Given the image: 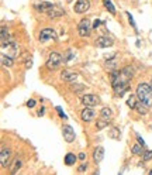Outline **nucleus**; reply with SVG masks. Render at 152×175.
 Segmentation results:
<instances>
[{
    "instance_id": "1",
    "label": "nucleus",
    "mask_w": 152,
    "mask_h": 175,
    "mask_svg": "<svg viewBox=\"0 0 152 175\" xmlns=\"http://www.w3.org/2000/svg\"><path fill=\"white\" fill-rule=\"evenodd\" d=\"M131 78H132V68H131V66H125V68H123V71L120 72L118 75L111 81L113 89L116 90L117 95L123 96V95L128 90Z\"/></svg>"
},
{
    "instance_id": "2",
    "label": "nucleus",
    "mask_w": 152,
    "mask_h": 175,
    "mask_svg": "<svg viewBox=\"0 0 152 175\" xmlns=\"http://www.w3.org/2000/svg\"><path fill=\"white\" fill-rule=\"evenodd\" d=\"M137 98L147 107L152 106V86L148 83H140L137 86Z\"/></svg>"
},
{
    "instance_id": "3",
    "label": "nucleus",
    "mask_w": 152,
    "mask_h": 175,
    "mask_svg": "<svg viewBox=\"0 0 152 175\" xmlns=\"http://www.w3.org/2000/svg\"><path fill=\"white\" fill-rule=\"evenodd\" d=\"M62 61H64V56L61 54H58V52H51L49 56H48V59H47V68L51 69V71H55V69L59 68V65L62 64Z\"/></svg>"
},
{
    "instance_id": "4",
    "label": "nucleus",
    "mask_w": 152,
    "mask_h": 175,
    "mask_svg": "<svg viewBox=\"0 0 152 175\" xmlns=\"http://www.w3.org/2000/svg\"><path fill=\"white\" fill-rule=\"evenodd\" d=\"M1 54L7 55V56H10V58L14 59L16 56H18V54H20V47L16 43H9L1 47Z\"/></svg>"
},
{
    "instance_id": "5",
    "label": "nucleus",
    "mask_w": 152,
    "mask_h": 175,
    "mask_svg": "<svg viewBox=\"0 0 152 175\" xmlns=\"http://www.w3.org/2000/svg\"><path fill=\"white\" fill-rule=\"evenodd\" d=\"M0 164L3 168H7L11 164V153L7 147H1V153H0Z\"/></svg>"
},
{
    "instance_id": "6",
    "label": "nucleus",
    "mask_w": 152,
    "mask_h": 175,
    "mask_svg": "<svg viewBox=\"0 0 152 175\" xmlns=\"http://www.w3.org/2000/svg\"><path fill=\"white\" fill-rule=\"evenodd\" d=\"M90 30H92V27H90V21L87 19H83L77 25V33H79L80 37H89Z\"/></svg>"
},
{
    "instance_id": "7",
    "label": "nucleus",
    "mask_w": 152,
    "mask_h": 175,
    "mask_svg": "<svg viewBox=\"0 0 152 175\" xmlns=\"http://www.w3.org/2000/svg\"><path fill=\"white\" fill-rule=\"evenodd\" d=\"M56 38V34L52 28H44L42 31L40 33V37H38V40L41 41V43H47V41H49V40H55Z\"/></svg>"
},
{
    "instance_id": "8",
    "label": "nucleus",
    "mask_w": 152,
    "mask_h": 175,
    "mask_svg": "<svg viewBox=\"0 0 152 175\" xmlns=\"http://www.w3.org/2000/svg\"><path fill=\"white\" fill-rule=\"evenodd\" d=\"M62 134H64V138H65L66 143H73L75 141V130L72 129V126L69 124H65L64 129H62Z\"/></svg>"
},
{
    "instance_id": "9",
    "label": "nucleus",
    "mask_w": 152,
    "mask_h": 175,
    "mask_svg": "<svg viewBox=\"0 0 152 175\" xmlns=\"http://www.w3.org/2000/svg\"><path fill=\"white\" fill-rule=\"evenodd\" d=\"M61 79L65 81V82H75L77 79V74L72 69H64L62 74H61Z\"/></svg>"
},
{
    "instance_id": "10",
    "label": "nucleus",
    "mask_w": 152,
    "mask_h": 175,
    "mask_svg": "<svg viewBox=\"0 0 152 175\" xmlns=\"http://www.w3.org/2000/svg\"><path fill=\"white\" fill-rule=\"evenodd\" d=\"M34 9L41 13H48L51 9H54V4L49 1H38V3H34Z\"/></svg>"
},
{
    "instance_id": "11",
    "label": "nucleus",
    "mask_w": 152,
    "mask_h": 175,
    "mask_svg": "<svg viewBox=\"0 0 152 175\" xmlns=\"http://www.w3.org/2000/svg\"><path fill=\"white\" fill-rule=\"evenodd\" d=\"M82 103L86 106V107H93L99 103V98L96 95H85L82 98Z\"/></svg>"
},
{
    "instance_id": "12",
    "label": "nucleus",
    "mask_w": 152,
    "mask_h": 175,
    "mask_svg": "<svg viewBox=\"0 0 152 175\" xmlns=\"http://www.w3.org/2000/svg\"><path fill=\"white\" fill-rule=\"evenodd\" d=\"M89 7H90L89 0H77L75 4V11L79 13V14H82V13H86L89 10Z\"/></svg>"
},
{
    "instance_id": "13",
    "label": "nucleus",
    "mask_w": 152,
    "mask_h": 175,
    "mask_svg": "<svg viewBox=\"0 0 152 175\" xmlns=\"http://www.w3.org/2000/svg\"><path fill=\"white\" fill-rule=\"evenodd\" d=\"M113 40L109 38V37H106V35H101V37H99L97 40H96V45L100 47V48H109L113 45Z\"/></svg>"
},
{
    "instance_id": "14",
    "label": "nucleus",
    "mask_w": 152,
    "mask_h": 175,
    "mask_svg": "<svg viewBox=\"0 0 152 175\" xmlns=\"http://www.w3.org/2000/svg\"><path fill=\"white\" fill-rule=\"evenodd\" d=\"M103 158H104V148L101 145H97L96 150H94V153H93V160H94L96 164H99V163H101Z\"/></svg>"
},
{
    "instance_id": "15",
    "label": "nucleus",
    "mask_w": 152,
    "mask_h": 175,
    "mask_svg": "<svg viewBox=\"0 0 152 175\" xmlns=\"http://www.w3.org/2000/svg\"><path fill=\"white\" fill-rule=\"evenodd\" d=\"M93 117H94V110L92 109V107H85V109L82 110V119L85 121L93 120Z\"/></svg>"
},
{
    "instance_id": "16",
    "label": "nucleus",
    "mask_w": 152,
    "mask_h": 175,
    "mask_svg": "<svg viewBox=\"0 0 152 175\" xmlns=\"http://www.w3.org/2000/svg\"><path fill=\"white\" fill-rule=\"evenodd\" d=\"M111 117H113L111 109H109V107H103L101 112H100V119H101V120L109 121V120H111Z\"/></svg>"
},
{
    "instance_id": "17",
    "label": "nucleus",
    "mask_w": 152,
    "mask_h": 175,
    "mask_svg": "<svg viewBox=\"0 0 152 175\" xmlns=\"http://www.w3.org/2000/svg\"><path fill=\"white\" fill-rule=\"evenodd\" d=\"M21 167V160L17 157V158H14V161H13V164H11L10 167V171H11V174H16L17 171H18V168Z\"/></svg>"
},
{
    "instance_id": "18",
    "label": "nucleus",
    "mask_w": 152,
    "mask_h": 175,
    "mask_svg": "<svg viewBox=\"0 0 152 175\" xmlns=\"http://www.w3.org/2000/svg\"><path fill=\"white\" fill-rule=\"evenodd\" d=\"M10 43V35H9V31L6 28H1V47L6 45V44Z\"/></svg>"
},
{
    "instance_id": "19",
    "label": "nucleus",
    "mask_w": 152,
    "mask_h": 175,
    "mask_svg": "<svg viewBox=\"0 0 152 175\" xmlns=\"http://www.w3.org/2000/svg\"><path fill=\"white\" fill-rule=\"evenodd\" d=\"M64 14H65V11L61 10V9H56V10L51 9V10L48 11V16H49L51 19H56V17H61V16H64Z\"/></svg>"
},
{
    "instance_id": "20",
    "label": "nucleus",
    "mask_w": 152,
    "mask_h": 175,
    "mask_svg": "<svg viewBox=\"0 0 152 175\" xmlns=\"http://www.w3.org/2000/svg\"><path fill=\"white\" fill-rule=\"evenodd\" d=\"M1 64H3V66L11 68V66H13V58H10V56H7V55H4V54H1Z\"/></svg>"
},
{
    "instance_id": "21",
    "label": "nucleus",
    "mask_w": 152,
    "mask_h": 175,
    "mask_svg": "<svg viewBox=\"0 0 152 175\" xmlns=\"http://www.w3.org/2000/svg\"><path fill=\"white\" fill-rule=\"evenodd\" d=\"M131 151H132V154H135V155H142V153H144V147H142L140 143H137V144L132 145Z\"/></svg>"
},
{
    "instance_id": "22",
    "label": "nucleus",
    "mask_w": 152,
    "mask_h": 175,
    "mask_svg": "<svg viewBox=\"0 0 152 175\" xmlns=\"http://www.w3.org/2000/svg\"><path fill=\"white\" fill-rule=\"evenodd\" d=\"M76 161V155L72 153H68L65 155V164L66 165H73Z\"/></svg>"
},
{
    "instance_id": "23",
    "label": "nucleus",
    "mask_w": 152,
    "mask_h": 175,
    "mask_svg": "<svg viewBox=\"0 0 152 175\" xmlns=\"http://www.w3.org/2000/svg\"><path fill=\"white\" fill-rule=\"evenodd\" d=\"M103 4H104V7H106L111 14H116V7H114V4L111 3V0H103Z\"/></svg>"
},
{
    "instance_id": "24",
    "label": "nucleus",
    "mask_w": 152,
    "mask_h": 175,
    "mask_svg": "<svg viewBox=\"0 0 152 175\" xmlns=\"http://www.w3.org/2000/svg\"><path fill=\"white\" fill-rule=\"evenodd\" d=\"M73 58H75V52L72 50H68L65 54H64V62H71Z\"/></svg>"
},
{
    "instance_id": "25",
    "label": "nucleus",
    "mask_w": 152,
    "mask_h": 175,
    "mask_svg": "<svg viewBox=\"0 0 152 175\" xmlns=\"http://www.w3.org/2000/svg\"><path fill=\"white\" fill-rule=\"evenodd\" d=\"M127 105H128V107H131V109H135L137 107V96L131 95L130 98L127 99Z\"/></svg>"
},
{
    "instance_id": "26",
    "label": "nucleus",
    "mask_w": 152,
    "mask_h": 175,
    "mask_svg": "<svg viewBox=\"0 0 152 175\" xmlns=\"http://www.w3.org/2000/svg\"><path fill=\"white\" fill-rule=\"evenodd\" d=\"M71 89L75 92V93H80L82 90H85L86 88H85V85H79V83H72L71 85Z\"/></svg>"
},
{
    "instance_id": "27",
    "label": "nucleus",
    "mask_w": 152,
    "mask_h": 175,
    "mask_svg": "<svg viewBox=\"0 0 152 175\" xmlns=\"http://www.w3.org/2000/svg\"><path fill=\"white\" fill-rule=\"evenodd\" d=\"M135 109L138 110V113H140V114H147V106H145V105H137V107H135Z\"/></svg>"
},
{
    "instance_id": "28",
    "label": "nucleus",
    "mask_w": 152,
    "mask_h": 175,
    "mask_svg": "<svg viewBox=\"0 0 152 175\" xmlns=\"http://www.w3.org/2000/svg\"><path fill=\"white\" fill-rule=\"evenodd\" d=\"M107 123H109V121L101 120V119H100V120H99L97 123H96V127H97V130H101V129H104V127L107 126Z\"/></svg>"
},
{
    "instance_id": "29",
    "label": "nucleus",
    "mask_w": 152,
    "mask_h": 175,
    "mask_svg": "<svg viewBox=\"0 0 152 175\" xmlns=\"http://www.w3.org/2000/svg\"><path fill=\"white\" fill-rule=\"evenodd\" d=\"M110 134H111V137H113V138H116V140H118V138H120V131L117 130V129H111Z\"/></svg>"
},
{
    "instance_id": "30",
    "label": "nucleus",
    "mask_w": 152,
    "mask_h": 175,
    "mask_svg": "<svg viewBox=\"0 0 152 175\" xmlns=\"http://www.w3.org/2000/svg\"><path fill=\"white\" fill-rule=\"evenodd\" d=\"M142 158H144V161H149V160L152 158V150L151 151H145L144 155H142Z\"/></svg>"
},
{
    "instance_id": "31",
    "label": "nucleus",
    "mask_w": 152,
    "mask_h": 175,
    "mask_svg": "<svg viewBox=\"0 0 152 175\" xmlns=\"http://www.w3.org/2000/svg\"><path fill=\"white\" fill-rule=\"evenodd\" d=\"M56 110H58V113H59V116H61V117L66 119V114L64 113V110H62V107H61V106H58V107H56Z\"/></svg>"
},
{
    "instance_id": "32",
    "label": "nucleus",
    "mask_w": 152,
    "mask_h": 175,
    "mask_svg": "<svg viewBox=\"0 0 152 175\" xmlns=\"http://www.w3.org/2000/svg\"><path fill=\"white\" fill-rule=\"evenodd\" d=\"M127 17H128V20H130V24H131V25H132L134 28H137V27H135V23H134V19H132V16H131L130 13H127Z\"/></svg>"
},
{
    "instance_id": "33",
    "label": "nucleus",
    "mask_w": 152,
    "mask_h": 175,
    "mask_svg": "<svg viewBox=\"0 0 152 175\" xmlns=\"http://www.w3.org/2000/svg\"><path fill=\"white\" fill-rule=\"evenodd\" d=\"M137 141L140 143V144H141V145H142V147H144V148L147 147V144H145V141L142 140V137H141V136H137Z\"/></svg>"
},
{
    "instance_id": "34",
    "label": "nucleus",
    "mask_w": 152,
    "mask_h": 175,
    "mask_svg": "<svg viewBox=\"0 0 152 175\" xmlns=\"http://www.w3.org/2000/svg\"><path fill=\"white\" fill-rule=\"evenodd\" d=\"M35 103H37V102H35L34 99H30V100L27 102V106H28V107H34V106H35Z\"/></svg>"
},
{
    "instance_id": "35",
    "label": "nucleus",
    "mask_w": 152,
    "mask_h": 175,
    "mask_svg": "<svg viewBox=\"0 0 152 175\" xmlns=\"http://www.w3.org/2000/svg\"><path fill=\"white\" fill-rule=\"evenodd\" d=\"M100 24H101V21H100V20H97V19H96V20H94V21H93V28H97L99 25H100Z\"/></svg>"
},
{
    "instance_id": "36",
    "label": "nucleus",
    "mask_w": 152,
    "mask_h": 175,
    "mask_svg": "<svg viewBox=\"0 0 152 175\" xmlns=\"http://www.w3.org/2000/svg\"><path fill=\"white\" fill-rule=\"evenodd\" d=\"M86 168H87V164L80 165V167H79V172H83V171H86Z\"/></svg>"
},
{
    "instance_id": "37",
    "label": "nucleus",
    "mask_w": 152,
    "mask_h": 175,
    "mask_svg": "<svg viewBox=\"0 0 152 175\" xmlns=\"http://www.w3.org/2000/svg\"><path fill=\"white\" fill-rule=\"evenodd\" d=\"M77 158H79V160H82V161H83V160H85V158H86V155H85V153H80V154H79V155H77Z\"/></svg>"
},
{
    "instance_id": "38",
    "label": "nucleus",
    "mask_w": 152,
    "mask_h": 175,
    "mask_svg": "<svg viewBox=\"0 0 152 175\" xmlns=\"http://www.w3.org/2000/svg\"><path fill=\"white\" fill-rule=\"evenodd\" d=\"M44 112H45V109H44V107H41V109H40V112H38V114H40V116H42Z\"/></svg>"
},
{
    "instance_id": "39",
    "label": "nucleus",
    "mask_w": 152,
    "mask_h": 175,
    "mask_svg": "<svg viewBox=\"0 0 152 175\" xmlns=\"http://www.w3.org/2000/svg\"><path fill=\"white\" fill-rule=\"evenodd\" d=\"M93 175H100V174H99V171H96V172H94V174H93Z\"/></svg>"
},
{
    "instance_id": "40",
    "label": "nucleus",
    "mask_w": 152,
    "mask_h": 175,
    "mask_svg": "<svg viewBox=\"0 0 152 175\" xmlns=\"http://www.w3.org/2000/svg\"><path fill=\"white\" fill-rule=\"evenodd\" d=\"M149 175H152V169H151V171H149Z\"/></svg>"
},
{
    "instance_id": "41",
    "label": "nucleus",
    "mask_w": 152,
    "mask_h": 175,
    "mask_svg": "<svg viewBox=\"0 0 152 175\" xmlns=\"http://www.w3.org/2000/svg\"><path fill=\"white\" fill-rule=\"evenodd\" d=\"M151 86H152V79H151Z\"/></svg>"
}]
</instances>
